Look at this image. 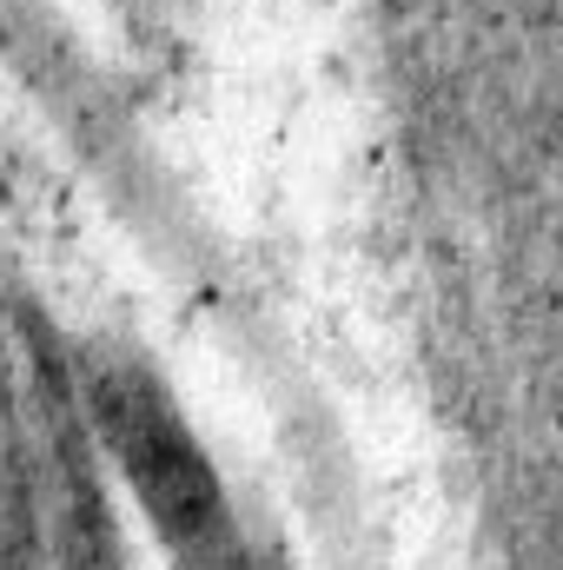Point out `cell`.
<instances>
[{"mask_svg":"<svg viewBox=\"0 0 563 570\" xmlns=\"http://www.w3.org/2000/svg\"><path fill=\"white\" fill-rule=\"evenodd\" d=\"M93 405H100L107 444L120 451V464H127L134 491L146 498V511L159 518V531L199 570L233 564V524H226L219 484H213L206 458L186 444V431L166 419V405L146 385H127V379H100Z\"/></svg>","mask_w":563,"mask_h":570,"instance_id":"1","label":"cell"},{"mask_svg":"<svg viewBox=\"0 0 563 570\" xmlns=\"http://www.w3.org/2000/svg\"><path fill=\"white\" fill-rule=\"evenodd\" d=\"M73 570H113L107 538H87V531H80V544H73Z\"/></svg>","mask_w":563,"mask_h":570,"instance_id":"2","label":"cell"}]
</instances>
